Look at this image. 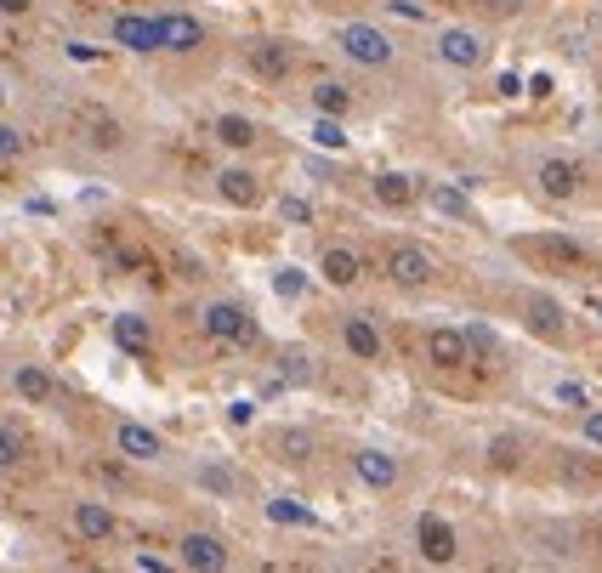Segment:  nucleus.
<instances>
[{
  "mask_svg": "<svg viewBox=\"0 0 602 573\" xmlns=\"http://www.w3.org/2000/svg\"><path fill=\"white\" fill-rule=\"evenodd\" d=\"M370 188H375V199H381L387 210H409V205H415V193H421V188H415V176H404V171H381Z\"/></svg>",
  "mask_w": 602,
  "mask_h": 573,
  "instance_id": "nucleus-15",
  "label": "nucleus"
},
{
  "mask_svg": "<svg viewBox=\"0 0 602 573\" xmlns=\"http://www.w3.org/2000/svg\"><path fill=\"white\" fill-rule=\"evenodd\" d=\"M12 381H18V392L29 403H46L52 398V375H46V369H35V364H18V375H12Z\"/></svg>",
  "mask_w": 602,
  "mask_h": 573,
  "instance_id": "nucleus-25",
  "label": "nucleus"
},
{
  "mask_svg": "<svg viewBox=\"0 0 602 573\" xmlns=\"http://www.w3.org/2000/svg\"><path fill=\"white\" fill-rule=\"evenodd\" d=\"M353 477L364 488H392L398 483V460H392L387 449H358L353 454Z\"/></svg>",
  "mask_w": 602,
  "mask_h": 573,
  "instance_id": "nucleus-11",
  "label": "nucleus"
},
{
  "mask_svg": "<svg viewBox=\"0 0 602 573\" xmlns=\"http://www.w3.org/2000/svg\"><path fill=\"white\" fill-rule=\"evenodd\" d=\"M489 460H495V466H517V443L512 437H495V443H489Z\"/></svg>",
  "mask_w": 602,
  "mask_h": 573,
  "instance_id": "nucleus-37",
  "label": "nucleus"
},
{
  "mask_svg": "<svg viewBox=\"0 0 602 573\" xmlns=\"http://www.w3.org/2000/svg\"><path fill=\"white\" fill-rule=\"evenodd\" d=\"M466 347H472V358H495L500 341H495V330H489V324H466Z\"/></svg>",
  "mask_w": 602,
  "mask_h": 573,
  "instance_id": "nucleus-29",
  "label": "nucleus"
},
{
  "mask_svg": "<svg viewBox=\"0 0 602 573\" xmlns=\"http://www.w3.org/2000/svg\"><path fill=\"white\" fill-rule=\"evenodd\" d=\"M341 341H347V352H353L358 364H375V358H381V330H375L364 313L341 318Z\"/></svg>",
  "mask_w": 602,
  "mask_h": 573,
  "instance_id": "nucleus-12",
  "label": "nucleus"
},
{
  "mask_svg": "<svg viewBox=\"0 0 602 573\" xmlns=\"http://www.w3.org/2000/svg\"><path fill=\"white\" fill-rule=\"evenodd\" d=\"M256 137H262V125L245 120V114H222L216 120V142L222 148H256Z\"/></svg>",
  "mask_w": 602,
  "mask_h": 573,
  "instance_id": "nucleus-22",
  "label": "nucleus"
},
{
  "mask_svg": "<svg viewBox=\"0 0 602 573\" xmlns=\"http://www.w3.org/2000/svg\"><path fill=\"white\" fill-rule=\"evenodd\" d=\"M313 108H319V120H341L353 108V91L341 86V80H324V86H313Z\"/></svg>",
  "mask_w": 602,
  "mask_h": 573,
  "instance_id": "nucleus-23",
  "label": "nucleus"
},
{
  "mask_svg": "<svg viewBox=\"0 0 602 573\" xmlns=\"http://www.w3.org/2000/svg\"><path fill=\"white\" fill-rule=\"evenodd\" d=\"M29 6H35V0H0V12H6V18H23Z\"/></svg>",
  "mask_w": 602,
  "mask_h": 573,
  "instance_id": "nucleus-43",
  "label": "nucleus"
},
{
  "mask_svg": "<svg viewBox=\"0 0 602 573\" xmlns=\"http://www.w3.org/2000/svg\"><path fill=\"white\" fill-rule=\"evenodd\" d=\"M534 182H540V193H546V199H574L585 176H580V165H574V159H546V165L534 171Z\"/></svg>",
  "mask_w": 602,
  "mask_h": 573,
  "instance_id": "nucleus-9",
  "label": "nucleus"
},
{
  "mask_svg": "<svg viewBox=\"0 0 602 573\" xmlns=\"http://www.w3.org/2000/svg\"><path fill=\"white\" fill-rule=\"evenodd\" d=\"M426 358H432L438 369H466V364H472L466 330H432V335H426Z\"/></svg>",
  "mask_w": 602,
  "mask_h": 573,
  "instance_id": "nucleus-10",
  "label": "nucleus"
},
{
  "mask_svg": "<svg viewBox=\"0 0 602 573\" xmlns=\"http://www.w3.org/2000/svg\"><path fill=\"white\" fill-rule=\"evenodd\" d=\"M387 12H398V18H409V23H421V18H426L421 0H387Z\"/></svg>",
  "mask_w": 602,
  "mask_h": 573,
  "instance_id": "nucleus-40",
  "label": "nucleus"
},
{
  "mask_svg": "<svg viewBox=\"0 0 602 573\" xmlns=\"http://www.w3.org/2000/svg\"><path fill=\"white\" fill-rule=\"evenodd\" d=\"M205 46V23L188 12H165L160 18V52H199Z\"/></svg>",
  "mask_w": 602,
  "mask_h": 573,
  "instance_id": "nucleus-7",
  "label": "nucleus"
},
{
  "mask_svg": "<svg viewBox=\"0 0 602 573\" xmlns=\"http://www.w3.org/2000/svg\"><path fill=\"white\" fill-rule=\"evenodd\" d=\"M432 210H438V216H455V222H472V199H466V188H455V182L432 188Z\"/></svg>",
  "mask_w": 602,
  "mask_h": 573,
  "instance_id": "nucleus-24",
  "label": "nucleus"
},
{
  "mask_svg": "<svg viewBox=\"0 0 602 573\" xmlns=\"http://www.w3.org/2000/svg\"><path fill=\"white\" fill-rule=\"evenodd\" d=\"M432 273H438V261L421 244H392L387 250V278L398 290H421V284H432Z\"/></svg>",
  "mask_w": 602,
  "mask_h": 573,
  "instance_id": "nucleus-3",
  "label": "nucleus"
},
{
  "mask_svg": "<svg viewBox=\"0 0 602 573\" xmlns=\"http://www.w3.org/2000/svg\"><path fill=\"white\" fill-rule=\"evenodd\" d=\"M114 46H125V52H160V18H137V12L114 18Z\"/></svg>",
  "mask_w": 602,
  "mask_h": 573,
  "instance_id": "nucleus-8",
  "label": "nucleus"
},
{
  "mask_svg": "<svg viewBox=\"0 0 602 573\" xmlns=\"http://www.w3.org/2000/svg\"><path fill=\"white\" fill-rule=\"evenodd\" d=\"M267 517L273 522H290V528H313V511L296 500H267Z\"/></svg>",
  "mask_w": 602,
  "mask_h": 573,
  "instance_id": "nucleus-28",
  "label": "nucleus"
},
{
  "mask_svg": "<svg viewBox=\"0 0 602 573\" xmlns=\"http://www.w3.org/2000/svg\"><path fill=\"white\" fill-rule=\"evenodd\" d=\"M199 488H211V494H233L239 477H233L228 466H199Z\"/></svg>",
  "mask_w": 602,
  "mask_h": 573,
  "instance_id": "nucleus-30",
  "label": "nucleus"
},
{
  "mask_svg": "<svg viewBox=\"0 0 602 573\" xmlns=\"http://www.w3.org/2000/svg\"><path fill=\"white\" fill-rule=\"evenodd\" d=\"M319 273L330 278L336 290H353V284H358V273H364V267H358V256H353V250H347V244H330V250H324V261H319Z\"/></svg>",
  "mask_w": 602,
  "mask_h": 573,
  "instance_id": "nucleus-18",
  "label": "nucleus"
},
{
  "mask_svg": "<svg viewBox=\"0 0 602 573\" xmlns=\"http://www.w3.org/2000/svg\"><path fill=\"white\" fill-rule=\"evenodd\" d=\"M250 415H256L250 403H233V409H228V420H233V426H250Z\"/></svg>",
  "mask_w": 602,
  "mask_h": 573,
  "instance_id": "nucleus-44",
  "label": "nucleus"
},
{
  "mask_svg": "<svg viewBox=\"0 0 602 573\" xmlns=\"http://www.w3.org/2000/svg\"><path fill=\"white\" fill-rule=\"evenodd\" d=\"M23 131H12V125H0V159H23Z\"/></svg>",
  "mask_w": 602,
  "mask_h": 573,
  "instance_id": "nucleus-35",
  "label": "nucleus"
},
{
  "mask_svg": "<svg viewBox=\"0 0 602 573\" xmlns=\"http://www.w3.org/2000/svg\"><path fill=\"white\" fill-rule=\"evenodd\" d=\"M517 250L546 256V261H563V267H580V261H585V250L574 239H517Z\"/></svg>",
  "mask_w": 602,
  "mask_h": 573,
  "instance_id": "nucleus-21",
  "label": "nucleus"
},
{
  "mask_svg": "<svg viewBox=\"0 0 602 573\" xmlns=\"http://www.w3.org/2000/svg\"><path fill=\"white\" fill-rule=\"evenodd\" d=\"M313 142L330 148V154H341L347 148V131H341V120H313Z\"/></svg>",
  "mask_w": 602,
  "mask_h": 573,
  "instance_id": "nucleus-31",
  "label": "nucleus"
},
{
  "mask_svg": "<svg viewBox=\"0 0 602 573\" xmlns=\"http://www.w3.org/2000/svg\"><path fill=\"white\" fill-rule=\"evenodd\" d=\"M279 449H284V460H307V454H313V437H307V432H284Z\"/></svg>",
  "mask_w": 602,
  "mask_h": 573,
  "instance_id": "nucleus-34",
  "label": "nucleus"
},
{
  "mask_svg": "<svg viewBox=\"0 0 602 573\" xmlns=\"http://www.w3.org/2000/svg\"><path fill=\"white\" fill-rule=\"evenodd\" d=\"M563 471H568V477H574V483H597V460H591V454H585V460H580V454H568V460H563Z\"/></svg>",
  "mask_w": 602,
  "mask_h": 573,
  "instance_id": "nucleus-32",
  "label": "nucleus"
},
{
  "mask_svg": "<svg viewBox=\"0 0 602 573\" xmlns=\"http://www.w3.org/2000/svg\"><path fill=\"white\" fill-rule=\"evenodd\" d=\"M279 375H284L290 386H307L319 369H313V358H307V352H284V358H279Z\"/></svg>",
  "mask_w": 602,
  "mask_h": 573,
  "instance_id": "nucleus-27",
  "label": "nucleus"
},
{
  "mask_svg": "<svg viewBox=\"0 0 602 573\" xmlns=\"http://www.w3.org/2000/svg\"><path fill=\"white\" fill-rule=\"evenodd\" d=\"M216 193H222L228 205H239V210H250L256 199H262V188H256V176L250 171H222L216 176Z\"/></svg>",
  "mask_w": 602,
  "mask_h": 573,
  "instance_id": "nucleus-20",
  "label": "nucleus"
},
{
  "mask_svg": "<svg viewBox=\"0 0 602 573\" xmlns=\"http://www.w3.org/2000/svg\"><path fill=\"white\" fill-rule=\"evenodd\" d=\"M438 57L449 63V69H478L483 57H489V46H483L478 29H443V35H438Z\"/></svg>",
  "mask_w": 602,
  "mask_h": 573,
  "instance_id": "nucleus-6",
  "label": "nucleus"
},
{
  "mask_svg": "<svg viewBox=\"0 0 602 573\" xmlns=\"http://www.w3.org/2000/svg\"><path fill=\"white\" fill-rule=\"evenodd\" d=\"M199 324H205V335H216L222 347H250V341H256V318H250L245 307H233V301H211V307L199 313Z\"/></svg>",
  "mask_w": 602,
  "mask_h": 573,
  "instance_id": "nucleus-1",
  "label": "nucleus"
},
{
  "mask_svg": "<svg viewBox=\"0 0 602 573\" xmlns=\"http://www.w3.org/2000/svg\"><path fill=\"white\" fill-rule=\"evenodd\" d=\"M69 57H74V63H97L103 52H97V46H69Z\"/></svg>",
  "mask_w": 602,
  "mask_h": 573,
  "instance_id": "nucleus-45",
  "label": "nucleus"
},
{
  "mask_svg": "<svg viewBox=\"0 0 602 573\" xmlns=\"http://www.w3.org/2000/svg\"><path fill=\"white\" fill-rule=\"evenodd\" d=\"M114 443H120L125 460H160V454H165L160 432H148V426H137V420H125L120 432H114Z\"/></svg>",
  "mask_w": 602,
  "mask_h": 573,
  "instance_id": "nucleus-14",
  "label": "nucleus"
},
{
  "mask_svg": "<svg viewBox=\"0 0 602 573\" xmlns=\"http://www.w3.org/2000/svg\"><path fill=\"white\" fill-rule=\"evenodd\" d=\"M415 545H421V556L432 562V568H449V562L461 556V539H455V528H449L438 511H421V522H415Z\"/></svg>",
  "mask_w": 602,
  "mask_h": 573,
  "instance_id": "nucleus-4",
  "label": "nucleus"
},
{
  "mask_svg": "<svg viewBox=\"0 0 602 573\" xmlns=\"http://www.w3.org/2000/svg\"><path fill=\"white\" fill-rule=\"evenodd\" d=\"M0 103H6V91H0Z\"/></svg>",
  "mask_w": 602,
  "mask_h": 573,
  "instance_id": "nucleus-47",
  "label": "nucleus"
},
{
  "mask_svg": "<svg viewBox=\"0 0 602 573\" xmlns=\"http://www.w3.org/2000/svg\"><path fill=\"white\" fill-rule=\"evenodd\" d=\"M74 534L80 539H108L114 534V511L103 500H80L74 505Z\"/></svg>",
  "mask_w": 602,
  "mask_h": 573,
  "instance_id": "nucleus-19",
  "label": "nucleus"
},
{
  "mask_svg": "<svg viewBox=\"0 0 602 573\" xmlns=\"http://www.w3.org/2000/svg\"><path fill=\"white\" fill-rule=\"evenodd\" d=\"M557 403H568V409H591L585 386H574V381H563V386H557Z\"/></svg>",
  "mask_w": 602,
  "mask_h": 573,
  "instance_id": "nucleus-39",
  "label": "nucleus"
},
{
  "mask_svg": "<svg viewBox=\"0 0 602 573\" xmlns=\"http://www.w3.org/2000/svg\"><path fill=\"white\" fill-rule=\"evenodd\" d=\"M23 454H29V437H23L12 420H0V471L23 466Z\"/></svg>",
  "mask_w": 602,
  "mask_h": 573,
  "instance_id": "nucleus-26",
  "label": "nucleus"
},
{
  "mask_svg": "<svg viewBox=\"0 0 602 573\" xmlns=\"http://www.w3.org/2000/svg\"><path fill=\"white\" fill-rule=\"evenodd\" d=\"M284 222H313V205L307 199H284Z\"/></svg>",
  "mask_w": 602,
  "mask_h": 573,
  "instance_id": "nucleus-42",
  "label": "nucleus"
},
{
  "mask_svg": "<svg viewBox=\"0 0 602 573\" xmlns=\"http://www.w3.org/2000/svg\"><path fill=\"white\" fill-rule=\"evenodd\" d=\"M250 69L262 74V80H284V74L296 69V57H290L284 40H256V46H250Z\"/></svg>",
  "mask_w": 602,
  "mask_h": 573,
  "instance_id": "nucleus-13",
  "label": "nucleus"
},
{
  "mask_svg": "<svg viewBox=\"0 0 602 573\" xmlns=\"http://www.w3.org/2000/svg\"><path fill=\"white\" fill-rule=\"evenodd\" d=\"M580 432H585V443H591V449H602V409H585Z\"/></svg>",
  "mask_w": 602,
  "mask_h": 573,
  "instance_id": "nucleus-38",
  "label": "nucleus"
},
{
  "mask_svg": "<svg viewBox=\"0 0 602 573\" xmlns=\"http://www.w3.org/2000/svg\"><path fill=\"white\" fill-rule=\"evenodd\" d=\"M523 318H529L534 335H546V341H563V307L551 296H529L523 301Z\"/></svg>",
  "mask_w": 602,
  "mask_h": 573,
  "instance_id": "nucleus-16",
  "label": "nucleus"
},
{
  "mask_svg": "<svg viewBox=\"0 0 602 573\" xmlns=\"http://www.w3.org/2000/svg\"><path fill=\"white\" fill-rule=\"evenodd\" d=\"M523 0H478V12H489V18H512Z\"/></svg>",
  "mask_w": 602,
  "mask_h": 573,
  "instance_id": "nucleus-41",
  "label": "nucleus"
},
{
  "mask_svg": "<svg viewBox=\"0 0 602 573\" xmlns=\"http://www.w3.org/2000/svg\"><path fill=\"white\" fill-rule=\"evenodd\" d=\"M585 307H591V313H597V318H602V296H591V301H585Z\"/></svg>",
  "mask_w": 602,
  "mask_h": 573,
  "instance_id": "nucleus-46",
  "label": "nucleus"
},
{
  "mask_svg": "<svg viewBox=\"0 0 602 573\" xmlns=\"http://www.w3.org/2000/svg\"><path fill=\"white\" fill-rule=\"evenodd\" d=\"M114 341H120L131 358H148V352H154V330H148V318H142V313H120V318H114Z\"/></svg>",
  "mask_w": 602,
  "mask_h": 573,
  "instance_id": "nucleus-17",
  "label": "nucleus"
},
{
  "mask_svg": "<svg viewBox=\"0 0 602 573\" xmlns=\"http://www.w3.org/2000/svg\"><path fill=\"white\" fill-rule=\"evenodd\" d=\"M177 556L194 573H228V545H222L216 534H182L177 539Z\"/></svg>",
  "mask_w": 602,
  "mask_h": 573,
  "instance_id": "nucleus-5",
  "label": "nucleus"
},
{
  "mask_svg": "<svg viewBox=\"0 0 602 573\" xmlns=\"http://www.w3.org/2000/svg\"><path fill=\"white\" fill-rule=\"evenodd\" d=\"M91 142H97V148H120V125L103 120V114H91Z\"/></svg>",
  "mask_w": 602,
  "mask_h": 573,
  "instance_id": "nucleus-33",
  "label": "nucleus"
},
{
  "mask_svg": "<svg viewBox=\"0 0 602 573\" xmlns=\"http://www.w3.org/2000/svg\"><path fill=\"white\" fill-rule=\"evenodd\" d=\"M273 284H279V296H301V290H307L301 267H279V278H273Z\"/></svg>",
  "mask_w": 602,
  "mask_h": 573,
  "instance_id": "nucleus-36",
  "label": "nucleus"
},
{
  "mask_svg": "<svg viewBox=\"0 0 602 573\" xmlns=\"http://www.w3.org/2000/svg\"><path fill=\"white\" fill-rule=\"evenodd\" d=\"M336 46L353 57V63H364V69H387L392 63V40L381 35L375 23H347V29L336 35Z\"/></svg>",
  "mask_w": 602,
  "mask_h": 573,
  "instance_id": "nucleus-2",
  "label": "nucleus"
}]
</instances>
